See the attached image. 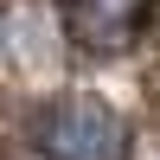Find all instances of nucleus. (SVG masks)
Masks as SVG:
<instances>
[{
	"label": "nucleus",
	"instance_id": "nucleus-1",
	"mask_svg": "<svg viewBox=\"0 0 160 160\" xmlns=\"http://www.w3.org/2000/svg\"><path fill=\"white\" fill-rule=\"evenodd\" d=\"M38 148L51 160H128V128L102 102H58L38 122Z\"/></svg>",
	"mask_w": 160,
	"mask_h": 160
}]
</instances>
